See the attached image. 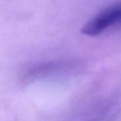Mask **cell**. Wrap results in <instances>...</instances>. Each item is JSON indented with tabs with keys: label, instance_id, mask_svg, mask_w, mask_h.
Instances as JSON below:
<instances>
[{
	"label": "cell",
	"instance_id": "6da1fadb",
	"mask_svg": "<svg viewBox=\"0 0 121 121\" xmlns=\"http://www.w3.org/2000/svg\"><path fill=\"white\" fill-rule=\"evenodd\" d=\"M121 22V3L110 6L95 15L81 29L83 34L94 36Z\"/></svg>",
	"mask_w": 121,
	"mask_h": 121
}]
</instances>
